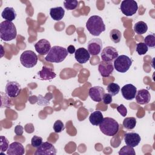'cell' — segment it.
Segmentation results:
<instances>
[{
  "label": "cell",
  "instance_id": "22",
  "mask_svg": "<svg viewBox=\"0 0 155 155\" xmlns=\"http://www.w3.org/2000/svg\"><path fill=\"white\" fill-rule=\"evenodd\" d=\"M1 16L3 19H5V21L12 22L16 18V13L13 8L7 7L4 8L1 13Z\"/></svg>",
  "mask_w": 155,
  "mask_h": 155
},
{
  "label": "cell",
  "instance_id": "3",
  "mask_svg": "<svg viewBox=\"0 0 155 155\" xmlns=\"http://www.w3.org/2000/svg\"><path fill=\"white\" fill-rule=\"evenodd\" d=\"M68 51L63 47L55 45L51 48L50 51L45 58V61L50 62L59 63L62 62L67 56Z\"/></svg>",
  "mask_w": 155,
  "mask_h": 155
},
{
  "label": "cell",
  "instance_id": "16",
  "mask_svg": "<svg viewBox=\"0 0 155 155\" xmlns=\"http://www.w3.org/2000/svg\"><path fill=\"white\" fill-rule=\"evenodd\" d=\"M135 98L136 101L138 104L145 105L150 102L151 99V95L147 90L140 89L137 91Z\"/></svg>",
  "mask_w": 155,
  "mask_h": 155
},
{
  "label": "cell",
  "instance_id": "27",
  "mask_svg": "<svg viewBox=\"0 0 155 155\" xmlns=\"http://www.w3.org/2000/svg\"><path fill=\"white\" fill-rule=\"evenodd\" d=\"M107 89L108 93L111 96H116L120 91V87L117 84L111 82L108 85Z\"/></svg>",
  "mask_w": 155,
  "mask_h": 155
},
{
  "label": "cell",
  "instance_id": "25",
  "mask_svg": "<svg viewBox=\"0 0 155 155\" xmlns=\"http://www.w3.org/2000/svg\"><path fill=\"white\" fill-rule=\"evenodd\" d=\"M123 126L128 130H133L136 125V119L134 117H128L124 119L123 121Z\"/></svg>",
  "mask_w": 155,
  "mask_h": 155
},
{
  "label": "cell",
  "instance_id": "2",
  "mask_svg": "<svg viewBox=\"0 0 155 155\" xmlns=\"http://www.w3.org/2000/svg\"><path fill=\"white\" fill-rule=\"evenodd\" d=\"M16 28L12 22L4 21L0 24V37L4 41H10L16 38Z\"/></svg>",
  "mask_w": 155,
  "mask_h": 155
},
{
  "label": "cell",
  "instance_id": "4",
  "mask_svg": "<svg viewBox=\"0 0 155 155\" xmlns=\"http://www.w3.org/2000/svg\"><path fill=\"white\" fill-rule=\"evenodd\" d=\"M99 128L102 133L108 136H113L119 131V125L118 122L113 118L104 117L99 124Z\"/></svg>",
  "mask_w": 155,
  "mask_h": 155
},
{
  "label": "cell",
  "instance_id": "19",
  "mask_svg": "<svg viewBox=\"0 0 155 155\" xmlns=\"http://www.w3.org/2000/svg\"><path fill=\"white\" fill-rule=\"evenodd\" d=\"M25 153V149L22 143L14 142L9 145L7 150L8 155H22Z\"/></svg>",
  "mask_w": 155,
  "mask_h": 155
},
{
  "label": "cell",
  "instance_id": "14",
  "mask_svg": "<svg viewBox=\"0 0 155 155\" xmlns=\"http://www.w3.org/2000/svg\"><path fill=\"white\" fill-rule=\"evenodd\" d=\"M105 91L103 87L100 86H94L91 87L88 91V94L90 98L97 102H99L102 100Z\"/></svg>",
  "mask_w": 155,
  "mask_h": 155
},
{
  "label": "cell",
  "instance_id": "11",
  "mask_svg": "<svg viewBox=\"0 0 155 155\" xmlns=\"http://www.w3.org/2000/svg\"><path fill=\"white\" fill-rule=\"evenodd\" d=\"M21 91V85L16 82L10 81L5 86V93L10 97H17Z\"/></svg>",
  "mask_w": 155,
  "mask_h": 155
},
{
  "label": "cell",
  "instance_id": "37",
  "mask_svg": "<svg viewBox=\"0 0 155 155\" xmlns=\"http://www.w3.org/2000/svg\"><path fill=\"white\" fill-rule=\"evenodd\" d=\"M15 133L18 136H21L24 132V128L21 125H18L15 127Z\"/></svg>",
  "mask_w": 155,
  "mask_h": 155
},
{
  "label": "cell",
  "instance_id": "29",
  "mask_svg": "<svg viewBox=\"0 0 155 155\" xmlns=\"http://www.w3.org/2000/svg\"><path fill=\"white\" fill-rule=\"evenodd\" d=\"M144 43L149 47H154L155 46V35L154 33L150 34L144 38Z\"/></svg>",
  "mask_w": 155,
  "mask_h": 155
},
{
  "label": "cell",
  "instance_id": "1",
  "mask_svg": "<svg viewBox=\"0 0 155 155\" xmlns=\"http://www.w3.org/2000/svg\"><path fill=\"white\" fill-rule=\"evenodd\" d=\"M86 28L91 35L98 36L105 30V25L101 16L93 15L87 20Z\"/></svg>",
  "mask_w": 155,
  "mask_h": 155
},
{
  "label": "cell",
  "instance_id": "35",
  "mask_svg": "<svg viewBox=\"0 0 155 155\" xmlns=\"http://www.w3.org/2000/svg\"><path fill=\"white\" fill-rule=\"evenodd\" d=\"M102 101L104 104L108 105L111 103L113 99H112V96L110 93H105L102 97Z\"/></svg>",
  "mask_w": 155,
  "mask_h": 155
},
{
  "label": "cell",
  "instance_id": "13",
  "mask_svg": "<svg viewBox=\"0 0 155 155\" xmlns=\"http://www.w3.org/2000/svg\"><path fill=\"white\" fill-rule=\"evenodd\" d=\"M36 51L41 55L47 54L51 49L50 42L45 39H41L35 44Z\"/></svg>",
  "mask_w": 155,
  "mask_h": 155
},
{
  "label": "cell",
  "instance_id": "12",
  "mask_svg": "<svg viewBox=\"0 0 155 155\" xmlns=\"http://www.w3.org/2000/svg\"><path fill=\"white\" fill-rule=\"evenodd\" d=\"M137 93L136 87L131 84H128L123 86L121 88V93L124 99L130 101L135 98Z\"/></svg>",
  "mask_w": 155,
  "mask_h": 155
},
{
  "label": "cell",
  "instance_id": "10",
  "mask_svg": "<svg viewBox=\"0 0 155 155\" xmlns=\"http://www.w3.org/2000/svg\"><path fill=\"white\" fill-rule=\"evenodd\" d=\"M56 154V150L53 144L48 142H45L38 147L35 153V155H48Z\"/></svg>",
  "mask_w": 155,
  "mask_h": 155
},
{
  "label": "cell",
  "instance_id": "23",
  "mask_svg": "<svg viewBox=\"0 0 155 155\" xmlns=\"http://www.w3.org/2000/svg\"><path fill=\"white\" fill-rule=\"evenodd\" d=\"M103 119L104 117L101 111L96 110L91 113L89 117V121L93 125L97 126L102 122Z\"/></svg>",
  "mask_w": 155,
  "mask_h": 155
},
{
  "label": "cell",
  "instance_id": "28",
  "mask_svg": "<svg viewBox=\"0 0 155 155\" xmlns=\"http://www.w3.org/2000/svg\"><path fill=\"white\" fill-rule=\"evenodd\" d=\"M78 2L76 0H65L64 1V7L68 10H74L78 7Z\"/></svg>",
  "mask_w": 155,
  "mask_h": 155
},
{
  "label": "cell",
  "instance_id": "9",
  "mask_svg": "<svg viewBox=\"0 0 155 155\" xmlns=\"http://www.w3.org/2000/svg\"><path fill=\"white\" fill-rule=\"evenodd\" d=\"M118 54V51L114 47L107 46L102 50L101 56L103 61L111 62L117 58Z\"/></svg>",
  "mask_w": 155,
  "mask_h": 155
},
{
  "label": "cell",
  "instance_id": "5",
  "mask_svg": "<svg viewBox=\"0 0 155 155\" xmlns=\"http://www.w3.org/2000/svg\"><path fill=\"white\" fill-rule=\"evenodd\" d=\"M132 64V60L126 55H120L116 58L113 62L114 68L120 73L127 71Z\"/></svg>",
  "mask_w": 155,
  "mask_h": 155
},
{
  "label": "cell",
  "instance_id": "6",
  "mask_svg": "<svg viewBox=\"0 0 155 155\" xmlns=\"http://www.w3.org/2000/svg\"><path fill=\"white\" fill-rule=\"evenodd\" d=\"M21 64L28 68L35 66L38 62V56L36 53L31 50H26L22 52L20 56Z\"/></svg>",
  "mask_w": 155,
  "mask_h": 155
},
{
  "label": "cell",
  "instance_id": "34",
  "mask_svg": "<svg viewBox=\"0 0 155 155\" xmlns=\"http://www.w3.org/2000/svg\"><path fill=\"white\" fill-rule=\"evenodd\" d=\"M42 143V138L38 136H34L31 139V145L34 148H38Z\"/></svg>",
  "mask_w": 155,
  "mask_h": 155
},
{
  "label": "cell",
  "instance_id": "26",
  "mask_svg": "<svg viewBox=\"0 0 155 155\" xmlns=\"http://www.w3.org/2000/svg\"><path fill=\"white\" fill-rule=\"evenodd\" d=\"M110 38L114 43H118L121 39L122 33L117 29H113L110 31Z\"/></svg>",
  "mask_w": 155,
  "mask_h": 155
},
{
  "label": "cell",
  "instance_id": "17",
  "mask_svg": "<svg viewBox=\"0 0 155 155\" xmlns=\"http://www.w3.org/2000/svg\"><path fill=\"white\" fill-rule=\"evenodd\" d=\"M74 58L79 64H85L90 59V55L87 49L84 47H80L76 50Z\"/></svg>",
  "mask_w": 155,
  "mask_h": 155
},
{
  "label": "cell",
  "instance_id": "31",
  "mask_svg": "<svg viewBox=\"0 0 155 155\" xmlns=\"http://www.w3.org/2000/svg\"><path fill=\"white\" fill-rule=\"evenodd\" d=\"M119 154H133L135 155L136 153L133 148V147H131L128 145H126L123 147L120 148V150L119 151Z\"/></svg>",
  "mask_w": 155,
  "mask_h": 155
},
{
  "label": "cell",
  "instance_id": "8",
  "mask_svg": "<svg viewBox=\"0 0 155 155\" xmlns=\"http://www.w3.org/2000/svg\"><path fill=\"white\" fill-rule=\"evenodd\" d=\"M102 48V42L99 38H93L88 42L87 50L93 56L99 54Z\"/></svg>",
  "mask_w": 155,
  "mask_h": 155
},
{
  "label": "cell",
  "instance_id": "18",
  "mask_svg": "<svg viewBox=\"0 0 155 155\" xmlns=\"http://www.w3.org/2000/svg\"><path fill=\"white\" fill-rule=\"evenodd\" d=\"M114 67L111 62L101 61L98 66V70L102 77H108L113 71Z\"/></svg>",
  "mask_w": 155,
  "mask_h": 155
},
{
  "label": "cell",
  "instance_id": "38",
  "mask_svg": "<svg viewBox=\"0 0 155 155\" xmlns=\"http://www.w3.org/2000/svg\"><path fill=\"white\" fill-rule=\"evenodd\" d=\"M67 50L68 51V53L70 54H73V53H74L75 51H76V48L74 47V45H70L68 47V48H67Z\"/></svg>",
  "mask_w": 155,
  "mask_h": 155
},
{
  "label": "cell",
  "instance_id": "24",
  "mask_svg": "<svg viewBox=\"0 0 155 155\" xmlns=\"http://www.w3.org/2000/svg\"><path fill=\"white\" fill-rule=\"evenodd\" d=\"M148 26L143 21H138L134 25V31L138 35H143L147 32Z\"/></svg>",
  "mask_w": 155,
  "mask_h": 155
},
{
  "label": "cell",
  "instance_id": "21",
  "mask_svg": "<svg viewBox=\"0 0 155 155\" xmlns=\"http://www.w3.org/2000/svg\"><path fill=\"white\" fill-rule=\"evenodd\" d=\"M65 15V10L62 7H56L51 8L50 10V15L51 18L54 20L59 21L61 20Z\"/></svg>",
  "mask_w": 155,
  "mask_h": 155
},
{
  "label": "cell",
  "instance_id": "32",
  "mask_svg": "<svg viewBox=\"0 0 155 155\" xmlns=\"http://www.w3.org/2000/svg\"><path fill=\"white\" fill-rule=\"evenodd\" d=\"M8 147H9V142L8 139L5 137L1 136V140H0V149H1V153L7 151Z\"/></svg>",
  "mask_w": 155,
  "mask_h": 155
},
{
  "label": "cell",
  "instance_id": "33",
  "mask_svg": "<svg viewBox=\"0 0 155 155\" xmlns=\"http://www.w3.org/2000/svg\"><path fill=\"white\" fill-rule=\"evenodd\" d=\"M65 128L63 122L61 120H57L55 121L53 125V130L55 133H61Z\"/></svg>",
  "mask_w": 155,
  "mask_h": 155
},
{
  "label": "cell",
  "instance_id": "7",
  "mask_svg": "<svg viewBox=\"0 0 155 155\" xmlns=\"http://www.w3.org/2000/svg\"><path fill=\"white\" fill-rule=\"evenodd\" d=\"M120 8L124 15L127 16H131L137 12L138 5L134 0H124L121 2Z\"/></svg>",
  "mask_w": 155,
  "mask_h": 155
},
{
  "label": "cell",
  "instance_id": "36",
  "mask_svg": "<svg viewBox=\"0 0 155 155\" xmlns=\"http://www.w3.org/2000/svg\"><path fill=\"white\" fill-rule=\"evenodd\" d=\"M117 110L123 117H125L127 116V110L126 107L124 106V105H123V104L119 105L117 107Z\"/></svg>",
  "mask_w": 155,
  "mask_h": 155
},
{
  "label": "cell",
  "instance_id": "30",
  "mask_svg": "<svg viewBox=\"0 0 155 155\" xmlns=\"http://www.w3.org/2000/svg\"><path fill=\"white\" fill-rule=\"evenodd\" d=\"M148 48L144 42H139L136 45V51L139 55L145 54L148 51Z\"/></svg>",
  "mask_w": 155,
  "mask_h": 155
},
{
  "label": "cell",
  "instance_id": "20",
  "mask_svg": "<svg viewBox=\"0 0 155 155\" xmlns=\"http://www.w3.org/2000/svg\"><path fill=\"white\" fill-rule=\"evenodd\" d=\"M38 75L42 80H50L54 79L56 74L53 71V69L47 67H43L42 70L38 72Z\"/></svg>",
  "mask_w": 155,
  "mask_h": 155
},
{
  "label": "cell",
  "instance_id": "15",
  "mask_svg": "<svg viewBox=\"0 0 155 155\" xmlns=\"http://www.w3.org/2000/svg\"><path fill=\"white\" fill-rule=\"evenodd\" d=\"M124 140L127 145L135 147L138 145L141 140L140 136L137 133L130 132L125 134Z\"/></svg>",
  "mask_w": 155,
  "mask_h": 155
}]
</instances>
